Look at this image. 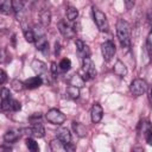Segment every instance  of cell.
Wrapping results in <instances>:
<instances>
[{
  "label": "cell",
  "mask_w": 152,
  "mask_h": 152,
  "mask_svg": "<svg viewBox=\"0 0 152 152\" xmlns=\"http://www.w3.org/2000/svg\"><path fill=\"white\" fill-rule=\"evenodd\" d=\"M116 36L122 48H129L131 45V26L124 19L116 21Z\"/></svg>",
  "instance_id": "obj_1"
},
{
  "label": "cell",
  "mask_w": 152,
  "mask_h": 152,
  "mask_svg": "<svg viewBox=\"0 0 152 152\" xmlns=\"http://www.w3.org/2000/svg\"><path fill=\"white\" fill-rule=\"evenodd\" d=\"M93 18H94V23L95 25L97 26V28L101 31V32H106L108 31V19L106 17V14L100 11L99 8L96 7H93Z\"/></svg>",
  "instance_id": "obj_2"
},
{
  "label": "cell",
  "mask_w": 152,
  "mask_h": 152,
  "mask_svg": "<svg viewBox=\"0 0 152 152\" xmlns=\"http://www.w3.org/2000/svg\"><path fill=\"white\" fill-rule=\"evenodd\" d=\"M45 119H46L50 124L59 126V125H62V124L65 121V115H64L59 109H57V108H51V109H49L48 113L45 114Z\"/></svg>",
  "instance_id": "obj_3"
},
{
  "label": "cell",
  "mask_w": 152,
  "mask_h": 152,
  "mask_svg": "<svg viewBox=\"0 0 152 152\" xmlns=\"http://www.w3.org/2000/svg\"><path fill=\"white\" fill-rule=\"evenodd\" d=\"M129 90L134 96H141L147 91V83L141 78H135L132 81Z\"/></svg>",
  "instance_id": "obj_4"
},
{
  "label": "cell",
  "mask_w": 152,
  "mask_h": 152,
  "mask_svg": "<svg viewBox=\"0 0 152 152\" xmlns=\"http://www.w3.org/2000/svg\"><path fill=\"white\" fill-rule=\"evenodd\" d=\"M82 70H83V78L84 80H91L96 77V68L94 65V63L91 62V59L88 58H83V63H82Z\"/></svg>",
  "instance_id": "obj_5"
},
{
  "label": "cell",
  "mask_w": 152,
  "mask_h": 152,
  "mask_svg": "<svg viewBox=\"0 0 152 152\" xmlns=\"http://www.w3.org/2000/svg\"><path fill=\"white\" fill-rule=\"evenodd\" d=\"M58 28H59V32L62 33L63 37H65L66 39H71L75 37L76 34V31L74 28V26L70 24V21L68 20H61L58 23Z\"/></svg>",
  "instance_id": "obj_6"
},
{
  "label": "cell",
  "mask_w": 152,
  "mask_h": 152,
  "mask_svg": "<svg viewBox=\"0 0 152 152\" xmlns=\"http://www.w3.org/2000/svg\"><path fill=\"white\" fill-rule=\"evenodd\" d=\"M101 52H102V57L104 59V62H109L114 55H115V45L113 42L107 40L104 43L101 44Z\"/></svg>",
  "instance_id": "obj_7"
},
{
  "label": "cell",
  "mask_w": 152,
  "mask_h": 152,
  "mask_svg": "<svg viewBox=\"0 0 152 152\" xmlns=\"http://www.w3.org/2000/svg\"><path fill=\"white\" fill-rule=\"evenodd\" d=\"M103 115V109L99 103H94L90 110V119L93 121V124H99L102 119Z\"/></svg>",
  "instance_id": "obj_8"
},
{
  "label": "cell",
  "mask_w": 152,
  "mask_h": 152,
  "mask_svg": "<svg viewBox=\"0 0 152 152\" xmlns=\"http://www.w3.org/2000/svg\"><path fill=\"white\" fill-rule=\"evenodd\" d=\"M75 44H76L77 53H78L82 58H88V57H90V49H89V46H88L84 42H82L81 39H76Z\"/></svg>",
  "instance_id": "obj_9"
},
{
  "label": "cell",
  "mask_w": 152,
  "mask_h": 152,
  "mask_svg": "<svg viewBox=\"0 0 152 152\" xmlns=\"http://www.w3.org/2000/svg\"><path fill=\"white\" fill-rule=\"evenodd\" d=\"M21 132H23V129H17V128H12V129H8L6 133H5V135H4V140L6 141V142H14V141H17L19 138H20V135H21Z\"/></svg>",
  "instance_id": "obj_10"
},
{
  "label": "cell",
  "mask_w": 152,
  "mask_h": 152,
  "mask_svg": "<svg viewBox=\"0 0 152 152\" xmlns=\"http://www.w3.org/2000/svg\"><path fill=\"white\" fill-rule=\"evenodd\" d=\"M36 48L43 53H49V43L44 34L36 37Z\"/></svg>",
  "instance_id": "obj_11"
},
{
  "label": "cell",
  "mask_w": 152,
  "mask_h": 152,
  "mask_svg": "<svg viewBox=\"0 0 152 152\" xmlns=\"http://www.w3.org/2000/svg\"><path fill=\"white\" fill-rule=\"evenodd\" d=\"M24 83H25V88H27V89H36V88H38V87H40L43 84V78L39 75L38 76H33V77L27 78Z\"/></svg>",
  "instance_id": "obj_12"
},
{
  "label": "cell",
  "mask_w": 152,
  "mask_h": 152,
  "mask_svg": "<svg viewBox=\"0 0 152 152\" xmlns=\"http://www.w3.org/2000/svg\"><path fill=\"white\" fill-rule=\"evenodd\" d=\"M56 135H57V138H58L59 140H62L64 144H70V142H71V133H70V131H69L68 128H65V127L58 128L57 132H56Z\"/></svg>",
  "instance_id": "obj_13"
},
{
  "label": "cell",
  "mask_w": 152,
  "mask_h": 152,
  "mask_svg": "<svg viewBox=\"0 0 152 152\" xmlns=\"http://www.w3.org/2000/svg\"><path fill=\"white\" fill-rule=\"evenodd\" d=\"M31 66L37 75H43L46 72V64L39 59H33L31 63Z\"/></svg>",
  "instance_id": "obj_14"
},
{
  "label": "cell",
  "mask_w": 152,
  "mask_h": 152,
  "mask_svg": "<svg viewBox=\"0 0 152 152\" xmlns=\"http://www.w3.org/2000/svg\"><path fill=\"white\" fill-rule=\"evenodd\" d=\"M31 135H33L36 138H43L45 135L44 126L40 122H33V125L31 127Z\"/></svg>",
  "instance_id": "obj_15"
},
{
  "label": "cell",
  "mask_w": 152,
  "mask_h": 152,
  "mask_svg": "<svg viewBox=\"0 0 152 152\" xmlns=\"http://www.w3.org/2000/svg\"><path fill=\"white\" fill-rule=\"evenodd\" d=\"M50 148H51V151H53V152H64V151H66V144H64L62 140H59V139L57 138V139L51 140V142H50Z\"/></svg>",
  "instance_id": "obj_16"
},
{
  "label": "cell",
  "mask_w": 152,
  "mask_h": 152,
  "mask_svg": "<svg viewBox=\"0 0 152 152\" xmlns=\"http://www.w3.org/2000/svg\"><path fill=\"white\" fill-rule=\"evenodd\" d=\"M114 72L119 77H121V78H124L127 75V68L124 64V62H121V61H116L115 62V64H114Z\"/></svg>",
  "instance_id": "obj_17"
},
{
  "label": "cell",
  "mask_w": 152,
  "mask_h": 152,
  "mask_svg": "<svg viewBox=\"0 0 152 152\" xmlns=\"http://www.w3.org/2000/svg\"><path fill=\"white\" fill-rule=\"evenodd\" d=\"M72 128H74L75 133H76L80 138H83V137L87 135V128H86V126H84L83 124L74 121V122H72Z\"/></svg>",
  "instance_id": "obj_18"
},
{
  "label": "cell",
  "mask_w": 152,
  "mask_h": 152,
  "mask_svg": "<svg viewBox=\"0 0 152 152\" xmlns=\"http://www.w3.org/2000/svg\"><path fill=\"white\" fill-rule=\"evenodd\" d=\"M84 78H83V76H80V75H77V74H74V75H71V77H70V80H69V83L71 84V86H75V87H77V88H82L83 86H84Z\"/></svg>",
  "instance_id": "obj_19"
},
{
  "label": "cell",
  "mask_w": 152,
  "mask_h": 152,
  "mask_svg": "<svg viewBox=\"0 0 152 152\" xmlns=\"http://www.w3.org/2000/svg\"><path fill=\"white\" fill-rule=\"evenodd\" d=\"M39 18H40V23H42L43 26L46 27V26L50 25V23H51V13H50L49 10L42 11L40 14H39Z\"/></svg>",
  "instance_id": "obj_20"
},
{
  "label": "cell",
  "mask_w": 152,
  "mask_h": 152,
  "mask_svg": "<svg viewBox=\"0 0 152 152\" xmlns=\"http://www.w3.org/2000/svg\"><path fill=\"white\" fill-rule=\"evenodd\" d=\"M77 17H78L77 8L74 7V6H71V5H69L66 7V18H68V20L69 21H75L77 19Z\"/></svg>",
  "instance_id": "obj_21"
},
{
  "label": "cell",
  "mask_w": 152,
  "mask_h": 152,
  "mask_svg": "<svg viewBox=\"0 0 152 152\" xmlns=\"http://www.w3.org/2000/svg\"><path fill=\"white\" fill-rule=\"evenodd\" d=\"M24 37H25L26 42H28V43L36 42V33L30 27H24Z\"/></svg>",
  "instance_id": "obj_22"
},
{
  "label": "cell",
  "mask_w": 152,
  "mask_h": 152,
  "mask_svg": "<svg viewBox=\"0 0 152 152\" xmlns=\"http://www.w3.org/2000/svg\"><path fill=\"white\" fill-rule=\"evenodd\" d=\"M12 103H13V100L11 99V95L10 96L1 97V109L2 110L12 109Z\"/></svg>",
  "instance_id": "obj_23"
},
{
  "label": "cell",
  "mask_w": 152,
  "mask_h": 152,
  "mask_svg": "<svg viewBox=\"0 0 152 152\" xmlns=\"http://www.w3.org/2000/svg\"><path fill=\"white\" fill-rule=\"evenodd\" d=\"M0 10L2 13L8 14L10 11L12 10V0H1L0 2Z\"/></svg>",
  "instance_id": "obj_24"
},
{
  "label": "cell",
  "mask_w": 152,
  "mask_h": 152,
  "mask_svg": "<svg viewBox=\"0 0 152 152\" xmlns=\"http://www.w3.org/2000/svg\"><path fill=\"white\" fill-rule=\"evenodd\" d=\"M66 94H68L71 99H77V97L80 96V88H77V87L70 84V86L66 88Z\"/></svg>",
  "instance_id": "obj_25"
},
{
  "label": "cell",
  "mask_w": 152,
  "mask_h": 152,
  "mask_svg": "<svg viewBox=\"0 0 152 152\" xmlns=\"http://www.w3.org/2000/svg\"><path fill=\"white\" fill-rule=\"evenodd\" d=\"M25 142H26V147H27L30 151H32V152H37V151H39L38 142H36L34 139H32V138H27Z\"/></svg>",
  "instance_id": "obj_26"
},
{
  "label": "cell",
  "mask_w": 152,
  "mask_h": 152,
  "mask_svg": "<svg viewBox=\"0 0 152 152\" xmlns=\"http://www.w3.org/2000/svg\"><path fill=\"white\" fill-rule=\"evenodd\" d=\"M58 66H59V69H61L62 71H68V70L71 68V61H70L69 58H63V59L59 62Z\"/></svg>",
  "instance_id": "obj_27"
},
{
  "label": "cell",
  "mask_w": 152,
  "mask_h": 152,
  "mask_svg": "<svg viewBox=\"0 0 152 152\" xmlns=\"http://www.w3.org/2000/svg\"><path fill=\"white\" fill-rule=\"evenodd\" d=\"M23 2L20 0H12V10L17 13V14H20L23 12Z\"/></svg>",
  "instance_id": "obj_28"
},
{
  "label": "cell",
  "mask_w": 152,
  "mask_h": 152,
  "mask_svg": "<svg viewBox=\"0 0 152 152\" xmlns=\"http://www.w3.org/2000/svg\"><path fill=\"white\" fill-rule=\"evenodd\" d=\"M11 87H12V89H14L15 91H21V90L25 88V83H23V82L19 81V80H13V81L11 82Z\"/></svg>",
  "instance_id": "obj_29"
},
{
  "label": "cell",
  "mask_w": 152,
  "mask_h": 152,
  "mask_svg": "<svg viewBox=\"0 0 152 152\" xmlns=\"http://www.w3.org/2000/svg\"><path fill=\"white\" fill-rule=\"evenodd\" d=\"M145 139H146V142L152 146V128H151L150 126H148L147 129L145 131Z\"/></svg>",
  "instance_id": "obj_30"
},
{
  "label": "cell",
  "mask_w": 152,
  "mask_h": 152,
  "mask_svg": "<svg viewBox=\"0 0 152 152\" xmlns=\"http://www.w3.org/2000/svg\"><path fill=\"white\" fill-rule=\"evenodd\" d=\"M135 1H137V0H124L125 6H126L127 10H132V8L134 7V5H135Z\"/></svg>",
  "instance_id": "obj_31"
},
{
  "label": "cell",
  "mask_w": 152,
  "mask_h": 152,
  "mask_svg": "<svg viewBox=\"0 0 152 152\" xmlns=\"http://www.w3.org/2000/svg\"><path fill=\"white\" fill-rule=\"evenodd\" d=\"M6 80H7V74L4 69H1V71H0V84H4L6 82Z\"/></svg>",
  "instance_id": "obj_32"
},
{
  "label": "cell",
  "mask_w": 152,
  "mask_h": 152,
  "mask_svg": "<svg viewBox=\"0 0 152 152\" xmlns=\"http://www.w3.org/2000/svg\"><path fill=\"white\" fill-rule=\"evenodd\" d=\"M20 109H21V106H20V103H19L18 101L13 100V103H12V110H14V112H18V110H20Z\"/></svg>",
  "instance_id": "obj_33"
},
{
  "label": "cell",
  "mask_w": 152,
  "mask_h": 152,
  "mask_svg": "<svg viewBox=\"0 0 152 152\" xmlns=\"http://www.w3.org/2000/svg\"><path fill=\"white\" fill-rule=\"evenodd\" d=\"M146 45L150 50H152V31L148 33V37H147V42H146Z\"/></svg>",
  "instance_id": "obj_34"
},
{
  "label": "cell",
  "mask_w": 152,
  "mask_h": 152,
  "mask_svg": "<svg viewBox=\"0 0 152 152\" xmlns=\"http://www.w3.org/2000/svg\"><path fill=\"white\" fill-rule=\"evenodd\" d=\"M51 71L53 74V77H57L58 72H57V65H56V63H52L51 64Z\"/></svg>",
  "instance_id": "obj_35"
},
{
  "label": "cell",
  "mask_w": 152,
  "mask_h": 152,
  "mask_svg": "<svg viewBox=\"0 0 152 152\" xmlns=\"http://www.w3.org/2000/svg\"><path fill=\"white\" fill-rule=\"evenodd\" d=\"M55 48H56V49H55L56 56H58V55H59V48H61V46H59V43H57V42H56V44H55Z\"/></svg>",
  "instance_id": "obj_36"
},
{
  "label": "cell",
  "mask_w": 152,
  "mask_h": 152,
  "mask_svg": "<svg viewBox=\"0 0 152 152\" xmlns=\"http://www.w3.org/2000/svg\"><path fill=\"white\" fill-rule=\"evenodd\" d=\"M148 19H150V23H151V25H152V13L150 14V17H148Z\"/></svg>",
  "instance_id": "obj_37"
},
{
  "label": "cell",
  "mask_w": 152,
  "mask_h": 152,
  "mask_svg": "<svg viewBox=\"0 0 152 152\" xmlns=\"http://www.w3.org/2000/svg\"><path fill=\"white\" fill-rule=\"evenodd\" d=\"M150 94H151V97H152V89H151V93Z\"/></svg>",
  "instance_id": "obj_38"
}]
</instances>
